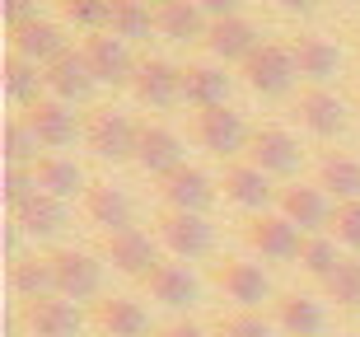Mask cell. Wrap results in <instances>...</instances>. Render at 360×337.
<instances>
[{
	"instance_id": "cell-1",
	"label": "cell",
	"mask_w": 360,
	"mask_h": 337,
	"mask_svg": "<svg viewBox=\"0 0 360 337\" xmlns=\"http://www.w3.org/2000/svg\"><path fill=\"white\" fill-rule=\"evenodd\" d=\"M136 141H141V122H131L117 108H94L84 122V146L98 155V160H136Z\"/></svg>"
},
{
	"instance_id": "cell-2",
	"label": "cell",
	"mask_w": 360,
	"mask_h": 337,
	"mask_svg": "<svg viewBox=\"0 0 360 337\" xmlns=\"http://www.w3.org/2000/svg\"><path fill=\"white\" fill-rule=\"evenodd\" d=\"M243 80H248V89L262 98H281L295 89V75H300V66H295L290 47H281V42H262L248 61H243Z\"/></svg>"
},
{
	"instance_id": "cell-3",
	"label": "cell",
	"mask_w": 360,
	"mask_h": 337,
	"mask_svg": "<svg viewBox=\"0 0 360 337\" xmlns=\"http://www.w3.org/2000/svg\"><path fill=\"white\" fill-rule=\"evenodd\" d=\"M80 52H84V61H89V70H94L98 84L122 89V84L136 80V66H141V61H131V47H127L122 38H112V33H89Z\"/></svg>"
},
{
	"instance_id": "cell-4",
	"label": "cell",
	"mask_w": 360,
	"mask_h": 337,
	"mask_svg": "<svg viewBox=\"0 0 360 337\" xmlns=\"http://www.w3.org/2000/svg\"><path fill=\"white\" fill-rule=\"evenodd\" d=\"M52 257V276H56V295L66 300H94L98 295V286H103V262L80 248H56Z\"/></svg>"
},
{
	"instance_id": "cell-5",
	"label": "cell",
	"mask_w": 360,
	"mask_h": 337,
	"mask_svg": "<svg viewBox=\"0 0 360 337\" xmlns=\"http://www.w3.org/2000/svg\"><path fill=\"white\" fill-rule=\"evenodd\" d=\"M192 136H197L211 155H220V160L248 150V141H253V132L243 127V117L234 108H201L197 117H192Z\"/></svg>"
},
{
	"instance_id": "cell-6",
	"label": "cell",
	"mask_w": 360,
	"mask_h": 337,
	"mask_svg": "<svg viewBox=\"0 0 360 337\" xmlns=\"http://www.w3.org/2000/svg\"><path fill=\"white\" fill-rule=\"evenodd\" d=\"M243 239L253 243L262 257H271V262H290V257H300V248H304V234L281 216V211L253 216L248 225H243Z\"/></svg>"
},
{
	"instance_id": "cell-7",
	"label": "cell",
	"mask_w": 360,
	"mask_h": 337,
	"mask_svg": "<svg viewBox=\"0 0 360 337\" xmlns=\"http://www.w3.org/2000/svg\"><path fill=\"white\" fill-rule=\"evenodd\" d=\"M155 225H160V243L169 248V253H178V257H206L211 243H215L211 220L192 216V211H164Z\"/></svg>"
},
{
	"instance_id": "cell-8",
	"label": "cell",
	"mask_w": 360,
	"mask_h": 337,
	"mask_svg": "<svg viewBox=\"0 0 360 337\" xmlns=\"http://www.w3.org/2000/svg\"><path fill=\"white\" fill-rule=\"evenodd\" d=\"M131 94L146 103V108H169L183 98V66L164 61V56H146L136 66V80H131Z\"/></svg>"
},
{
	"instance_id": "cell-9",
	"label": "cell",
	"mask_w": 360,
	"mask_h": 337,
	"mask_svg": "<svg viewBox=\"0 0 360 337\" xmlns=\"http://www.w3.org/2000/svg\"><path fill=\"white\" fill-rule=\"evenodd\" d=\"M103 257L112 262L117 272L127 276H150V272L160 267V248L150 239L146 229H117V234H103Z\"/></svg>"
},
{
	"instance_id": "cell-10",
	"label": "cell",
	"mask_w": 360,
	"mask_h": 337,
	"mask_svg": "<svg viewBox=\"0 0 360 337\" xmlns=\"http://www.w3.org/2000/svg\"><path fill=\"white\" fill-rule=\"evenodd\" d=\"M300 141H295L285 127L267 122V127H257L253 141H248V164H257L262 174H295L300 169Z\"/></svg>"
},
{
	"instance_id": "cell-11",
	"label": "cell",
	"mask_w": 360,
	"mask_h": 337,
	"mask_svg": "<svg viewBox=\"0 0 360 337\" xmlns=\"http://www.w3.org/2000/svg\"><path fill=\"white\" fill-rule=\"evenodd\" d=\"M10 47L14 56H24V61H33V66H52L56 56H66L70 52V42H66V28L52 24V19H33V24L24 28H10Z\"/></svg>"
},
{
	"instance_id": "cell-12",
	"label": "cell",
	"mask_w": 360,
	"mask_h": 337,
	"mask_svg": "<svg viewBox=\"0 0 360 337\" xmlns=\"http://www.w3.org/2000/svg\"><path fill=\"white\" fill-rule=\"evenodd\" d=\"M160 197L169 211H192V216H206V206L215 202V183L201 169H192V164H183V169H174V174L160 178Z\"/></svg>"
},
{
	"instance_id": "cell-13",
	"label": "cell",
	"mask_w": 360,
	"mask_h": 337,
	"mask_svg": "<svg viewBox=\"0 0 360 337\" xmlns=\"http://www.w3.org/2000/svg\"><path fill=\"white\" fill-rule=\"evenodd\" d=\"M201 47H206L211 56H220V61H239V66H243V61L262 47V38H257V28L248 24L243 14H229V19H211Z\"/></svg>"
},
{
	"instance_id": "cell-14",
	"label": "cell",
	"mask_w": 360,
	"mask_h": 337,
	"mask_svg": "<svg viewBox=\"0 0 360 337\" xmlns=\"http://www.w3.org/2000/svg\"><path fill=\"white\" fill-rule=\"evenodd\" d=\"M136 164L146 169V174L164 178L174 174V169H183V141H178L164 122H141V141H136Z\"/></svg>"
},
{
	"instance_id": "cell-15",
	"label": "cell",
	"mask_w": 360,
	"mask_h": 337,
	"mask_svg": "<svg viewBox=\"0 0 360 337\" xmlns=\"http://www.w3.org/2000/svg\"><path fill=\"white\" fill-rule=\"evenodd\" d=\"M24 324L33 337H75L80 333V310L66 295H42L24 305Z\"/></svg>"
},
{
	"instance_id": "cell-16",
	"label": "cell",
	"mask_w": 360,
	"mask_h": 337,
	"mask_svg": "<svg viewBox=\"0 0 360 337\" xmlns=\"http://www.w3.org/2000/svg\"><path fill=\"white\" fill-rule=\"evenodd\" d=\"M211 276H215L220 291H229V300H239L243 310L271 300V281H267V272L257 267V262H234V257H225V262H215Z\"/></svg>"
},
{
	"instance_id": "cell-17",
	"label": "cell",
	"mask_w": 360,
	"mask_h": 337,
	"mask_svg": "<svg viewBox=\"0 0 360 337\" xmlns=\"http://www.w3.org/2000/svg\"><path fill=\"white\" fill-rule=\"evenodd\" d=\"M295 113H300V122H304V132L323 136V141L347 132V108H342V98H337L333 89H323V84H314V89H304V94L295 98Z\"/></svg>"
},
{
	"instance_id": "cell-18",
	"label": "cell",
	"mask_w": 360,
	"mask_h": 337,
	"mask_svg": "<svg viewBox=\"0 0 360 337\" xmlns=\"http://www.w3.org/2000/svg\"><path fill=\"white\" fill-rule=\"evenodd\" d=\"M276 202H281V216L304 234H319L323 220H333L328 216V192L319 183H290V188H281Z\"/></svg>"
},
{
	"instance_id": "cell-19",
	"label": "cell",
	"mask_w": 360,
	"mask_h": 337,
	"mask_svg": "<svg viewBox=\"0 0 360 337\" xmlns=\"http://www.w3.org/2000/svg\"><path fill=\"white\" fill-rule=\"evenodd\" d=\"M94 84L98 80H94L89 61H84V52H75V47L47 66V89H52V98H61V103H80V98H89Z\"/></svg>"
},
{
	"instance_id": "cell-20",
	"label": "cell",
	"mask_w": 360,
	"mask_h": 337,
	"mask_svg": "<svg viewBox=\"0 0 360 337\" xmlns=\"http://www.w3.org/2000/svg\"><path fill=\"white\" fill-rule=\"evenodd\" d=\"M155 28L174 42H201L211 28V14L197 0H164V5H155Z\"/></svg>"
},
{
	"instance_id": "cell-21",
	"label": "cell",
	"mask_w": 360,
	"mask_h": 337,
	"mask_svg": "<svg viewBox=\"0 0 360 337\" xmlns=\"http://www.w3.org/2000/svg\"><path fill=\"white\" fill-rule=\"evenodd\" d=\"M229 98V75L225 66H206V61H187L183 66V103L192 108H225Z\"/></svg>"
},
{
	"instance_id": "cell-22",
	"label": "cell",
	"mask_w": 360,
	"mask_h": 337,
	"mask_svg": "<svg viewBox=\"0 0 360 337\" xmlns=\"http://www.w3.org/2000/svg\"><path fill=\"white\" fill-rule=\"evenodd\" d=\"M220 188H225L229 202L248 206V211H257V216L267 211L271 197H281V192L271 188V174H262L257 164H229V169H225V183H220Z\"/></svg>"
},
{
	"instance_id": "cell-23",
	"label": "cell",
	"mask_w": 360,
	"mask_h": 337,
	"mask_svg": "<svg viewBox=\"0 0 360 337\" xmlns=\"http://www.w3.org/2000/svg\"><path fill=\"white\" fill-rule=\"evenodd\" d=\"M84 216L103 234H117V229H131V197L112 183H89L84 192Z\"/></svg>"
},
{
	"instance_id": "cell-24",
	"label": "cell",
	"mask_w": 360,
	"mask_h": 337,
	"mask_svg": "<svg viewBox=\"0 0 360 337\" xmlns=\"http://www.w3.org/2000/svg\"><path fill=\"white\" fill-rule=\"evenodd\" d=\"M94 324L103 328L108 337H146L150 328V314L141 300H127V295H108L94 305Z\"/></svg>"
},
{
	"instance_id": "cell-25",
	"label": "cell",
	"mask_w": 360,
	"mask_h": 337,
	"mask_svg": "<svg viewBox=\"0 0 360 337\" xmlns=\"http://www.w3.org/2000/svg\"><path fill=\"white\" fill-rule=\"evenodd\" d=\"M28 127L38 132V141L47 150H61L75 141V113H70V103H61V98H38L33 108H28Z\"/></svg>"
},
{
	"instance_id": "cell-26",
	"label": "cell",
	"mask_w": 360,
	"mask_h": 337,
	"mask_svg": "<svg viewBox=\"0 0 360 337\" xmlns=\"http://www.w3.org/2000/svg\"><path fill=\"white\" fill-rule=\"evenodd\" d=\"M33 174H38V188L47 192V197H56V202H70V197L89 192V183H84V174H80V164H75V160H61V155H42V160L33 164Z\"/></svg>"
},
{
	"instance_id": "cell-27",
	"label": "cell",
	"mask_w": 360,
	"mask_h": 337,
	"mask_svg": "<svg viewBox=\"0 0 360 337\" xmlns=\"http://www.w3.org/2000/svg\"><path fill=\"white\" fill-rule=\"evenodd\" d=\"M150 295L160 300V305H169V310H187L192 300H197V276L183 267V262H160V267L146 276Z\"/></svg>"
},
{
	"instance_id": "cell-28",
	"label": "cell",
	"mask_w": 360,
	"mask_h": 337,
	"mask_svg": "<svg viewBox=\"0 0 360 337\" xmlns=\"http://www.w3.org/2000/svg\"><path fill=\"white\" fill-rule=\"evenodd\" d=\"M290 56H295V66H300V75L314 84H323L328 75H337V47L328 38H319V33H300V38L290 42Z\"/></svg>"
},
{
	"instance_id": "cell-29",
	"label": "cell",
	"mask_w": 360,
	"mask_h": 337,
	"mask_svg": "<svg viewBox=\"0 0 360 337\" xmlns=\"http://www.w3.org/2000/svg\"><path fill=\"white\" fill-rule=\"evenodd\" d=\"M10 286L19 291L24 300H42V295H56V276H52V257L47 253H14L10 262Z\"/></svg>"
},
{
	"instance_id": "cell-30",
	"label": "cell",
	"mask_w": 360,
	"mask_h": 337,
	"mask_svg": "<svg viewBox=\"0 0 360 337\" xmlns=\"http://www.w3.org/2000/svg\"><path fill=\"white\" fill-rule=\"evenodd\" d=\"M42 89H47V70L33 66V61H24V56H14V52L5 56V94H10L14 103L33 108L38 98H47Z\"/></svg>"
},
{
	"instance_id": "cell-31",
	"label": "cell",
	"mask_w": 360,
	"mask_h": 337,
	"mask_svg": "<svg viewBox=\"0 0 360 337\" xmlns=\"http://www.w3.org/2000/svg\"><path fill=\"white\" fill-rule=\"evenodd\" d=\"M276 324L290 337H319L323 333V305L314 295H281L276 300Z\"/></svg>"
},
{
	"instance_id": "cell-32",
	"label": "cell",
	"mask_w": 360,
	"mask_h": 337,
	"mask_svg": "<svg viewBox=\"0 0 360 337\" xmlns=\"http://www.w3.org/2000/svg\"><path fill=\"white\" fill-rule=\"evenodd\" d=\"M14 225L28 229V234H38V239H47V234H56V229L66 225V202H56V197H47V192H38V197H28L19 211H10Z\"/></svg>"
},
{
	"instance_id": "cell-33",
	"label": "cell",
	"mask_w": 360,
	"mask_h": 337,
	"mask_svg": "<svg viewBox=\"0 0 360 337\" xmlns=\"http://www.w3.org/2000/svg\"><path fill=\"white\" fill-rule=\"evenodd\" d=\"M319 188L337 202H360V160L351 155H328L319 164Z\"/></svg>"
},
{
	"instance_id": "cell-34",
	"label": "cell",
	"mask_w": 360,
	"mask_h": 337,
	"mask_svg": "<svg viewBox=\"0 0 360 337\" xmlns=\"http://www.w3.org/2000/svg\"><path fill=\"white\" fill-rule=\"evenodd\" d=\"M150 28H155V10L141 5V0H112V14H108V33L122 42L131 38H146Z\"/></svg>"
},
{
	"instance_id": "cell-35",
	"label": "cell",
	"mask_w": 360,
	"mask_h": 337,
	"mask_svg": "<svg viewBox=\"0 0 360 337\" xmlns=\"http://www.w3.org/2000/svg\"><path fill=\"white\" fill-rule=\"evenodd\" d=\"M342 262H347V257H342V248H337L333 234H304V248H300V267H304L309 276L328 281V276H333Z\"/></svg>"
},
{
	"instance_id": "cell-36",
	"label": "cell",
	"mask_w": 360,
	"mask_h": 337,
	"mask_svg": "<svg viewBox=\"0 0 360 337\" xmlns=\"http://www.w3.org/2000/svg\"><path fill=\"white\" fill-rule=\"evenodd\" d=\"M61 5V19L84 33H108V14H112V0H56Z\"/></svg>"
},
{
	"instance_id": "cell-37",
	"label": "cell",
	"mask_w": 360,
	"mask_h": 337,
	"mask_svg": "<svg viewBox=\"0 0 360 337\" xmlns=\"http://www.w3.org/2000/svg\"><path fill=\"white\" fill-rule=\"evenodd\" d=\"M38 132L28 127V117H10L5 122V160L19 164V169H28V160H38Z\"/></svg>"
},
{
	"instance_id": "cell-38",
	"label": "cell",
	"mask_w": 360,
	"mask_h": 337,
	"mask_svg": "<svg viewBox=\"0 0 360 337\" xmlns=\"http://www.w3.org/2000/svg\"><path fill=\"white\" fill-rule=\"evenodd\" d=\"M323 291H328V300H337L342 310H360V262L356 257H347V262L323 281Z\"/></svg>"
},
{
	"instance_id": "cell-39",
	"label": "cell",
	"mask_w": 360,
	"mask_h": 337,
	"mask_svg": "<svg viewBox=\"0 0 360 337\" xmlns=\"http://www.w3.org/2000/svg\"><path fill=\"white\" fill-rule=\"evenodd\" d=\"M333 239L337 243H347V248H356L360 253V202H337V211H333Z\"/></svg>"
},
{
	"instance_id": "cell-40",
	"label": "cell",
	"mask_w": 360,
	"mask_h": 337,
	"mask_svg": "<svg viewBox=\"0 0 360 337\" xmlns=\"http://www.w3.org/2000/svg\"><path fill=\"white\" fill-rule=\"evenodd\" d=\"M38 174L33 169H19V164H10L5 169V202H10V211H19V206L28 202V197H38Z\"/></svg>"
},
{
	"instance_id": "cell-41",
	"label": "cell",
	"mask_w": 360,
	"mask_h": 337,
	"mask_svg": "<svg viewBox=\"0 0 360 337\" xmlns=\"http://www.w3.org/2000/svg\"><path fill=\"white\" fill-rule=\"evenodd\" d=\"M220 337H271V324L262 319V314H234V319H225V328H220Z\"/></svg>"
},
{
	"instance_id": "cell-42",
	"label": "cell",
	"mask_w": 360,
	"mask_h": 337,
	"mask_svg": "<svg viewBox=\"0 0 360 337\" xmlns=\"http://www.w3.org/2000/svg\"><path fill=\"white\" fill-rule=\"evenodd\" d=\"M33 19H42L38 0H5V28H24V24H33Z\"/></svg>"
},
{
	"instance_id": "cell-43",
	"label": "cell",
	"mask_w": 360,
	"mask_h": 337,
	"mask_svg": "<svg viewBox=\"0 0 360 337\" xmlns=\"http://www.w3.org/2000/svg\"><path fill=\"white\" fill-rule=\"evenodd\" d=\"M197 5L211 14V19H229V14H239V0H197Z\"/></svg>"
},
{
	"instance_id": "cell-44",
	"label": "cell",
	"mask_w": 360,
	"mask_h": 337,
	"mask_svg": "<svg viewBox=\"0 0 360 337\" xmlns=\"http://www.w3.org/2000/svg\"><path fill=\"white\" fill-rule=\"evenodd\" d=\"M160 337H206V328H197V324H169Z\"/></svg>"
},
{
	"instance_id": "cell-45",
	"label": "cell",
	"mask_w": 360,
	"mask_h": 337,
	"mask_svg": "<svg viewBox=\"0 0 360 337\" xmlns=\"http://www.w3.org/2000/svg\"><path fill=\"white\" fill-rule=\"evenodd\" d=\"M285 10H295V14H309V10H319V0H281Z\"/></svg>"
},
{
	"instance_id": "cell-46",
	"label": "cell",
	"mask_w": 360,
	"mask_h": 337,
	"mask_svg": "<svg viewBox=\"0 0 360 337\" xmlns=\"http://www.w3.org/2000/svg\"><path fill=\"white\" fill-rule=\"evenodd\" d=\"M141 5H150V10H155V5H164V0H141Z\"/></svg>"
}]
</instances>
